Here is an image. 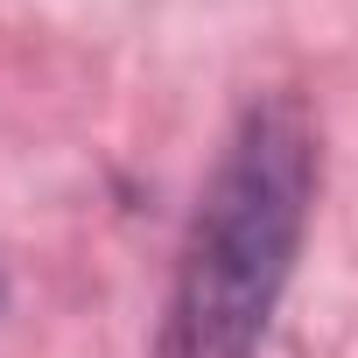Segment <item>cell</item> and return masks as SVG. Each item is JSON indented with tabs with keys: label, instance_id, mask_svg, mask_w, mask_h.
<instances>
[{
	"label": "cell",
	"instance_id": "7a4b0ae2",
	"mask_svg": "<svg viewBox=\"0 0 358 358\" xmlns=\"http://www.w3.org/2000/svg\"><path fill=\"white\" fill-rule=\"evenodd\" d=\"M0 302H8V288H0Z\"/></svg>",
	"mask_w": 358,
	"mask_h": 358
},
{
	"label": "cell",
	"instance_id": "6da1fadb",
	"mask_svg": "<svg viewBox=\"0 0 358 358\" xmlns=\"http://www.w3.org/2000/svg\"><path fill=\"white\" fill-rule=\"evenodd\" d=\"M316 204V127L302 99H253L197 197L155 358H253L295 274Z\"/></svg>",
	"mask_w": 358,
	"mask_h": 358
}]
</instances>
